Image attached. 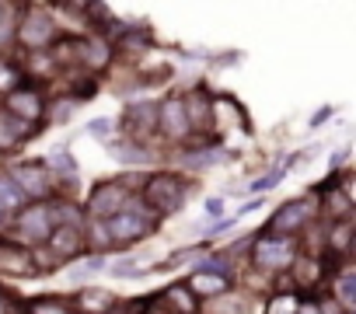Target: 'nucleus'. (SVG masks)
Instances as JSON below:
<instances>
[{"instance_id":"nucleus-1","label":"nucleus","mask_w":356,"mask_h":314,"mask_svg":"<svg viewBox=\"0 0 356 314\" xmlns=\"http://www.w3.org/2000/svg\"><path fill=\"white\" fill-rule=\"evenodd\" d=\"M136 196L157 220H164V217H175L186 210V203L196 196V185H189V179L178 175L175 168H154L147 172Z\"/></svg>"},{"instance_id":"nucleus-2","label":"nucleus","mask_w":356,"mask_h":314,"mask_svg":"<svg viewBox=\"0 0 356 314\" xmlns=\"http://www.w3.org/2000/svg\"><path fill=\"white\" fill-rule=\"evenodd\" d=\"M60 25L49 4H22L18 11V25H15V46L11 53L18 56H32V53H46L56 39H60Z\"/></svg>"},{"instance_id":"nucleus-3","label":"nucleus","mask_w":356,"mask_h":314,"mask_svg":"<svg viewBox=\"0 0 356 314\" xmlns=\"http://www.w3.org/2000/svg\"><path fill=\"white\" fill-rule=\"evenodd\" d=\"M300 255L297 241L290 238H273V234H252V245H248V255H245V265L266 279H276L283 272H290L293 258Z\"/></svg>"},{"instance_id":"nucleus-4","label":"nucleus","mask_w":356,"mask_h":314,"mask_svg":"<svg viewBox=\"0 0 356 314\" xmlns=\"http://www.w3.org/2000/svg\"><path fill=\"white\" fill-rule=\"evenodd\" d=\"M108 224V234H112V245H115V251H122V248H133V245H140V241H147V238H154L157 231H161V220L140 203V196H133L112 220H105Z\"/></svg>"},{"instance_id":"nucleus-5","label":"nucleus","mask_w":356,"mask_h":314,"mask_svg":"<svg viewBox=\"0 0 356 314\" xmlns=\"http://www.w3.org/2000/svg\"><path fill=\"white\" fill-rule=\"evenodd\" d=\"M314 220H318V196L307 192V196H297V199L280 203V206L269 213V220L262 224L259 234H273V238H290V241H297Z\"/></svg>"},{"instance_id":"nucleus-6","label":"nucleus","mask_w":356,"mask_h":314,"mask_svg":"<svg viewBox=\"0 0 356 314\" xmlns=\"http://www.w3.org/2000/svg\"><path fill=\"white\" fill-rule=\"evenodd\" d=\"M0 172L15 182V189H18L29 203H49V199L56 196L53 179H49V172L42 168L39 157H8V161H0Z\"/></svg>"},{"instance_id":"nucleus-7","label":"nucleus","mask_w":356,"mask_h":314,"mask_svg":"<svg viewBox=\"0 0 356 314\" xmlns=\"http://www.w3.org/2000/svg\"><path fill=\"white\" fill-rule=\"evenodd\" d=\"M53 227H56L53 203H25V206L11 217L4 238H11V241H18V245H25V248H35V245H46V238H49Z\"/></svg>"},{"instance_id":"nucleus-8","label":"nucleus","mask_w":356,"mask_h":314,"mask_svg":"<svg viewBox=\"0 0 356 314\" xmlns=\"http://www.w3.org/2000/svg\"><path fill=\"white\" fill-rule=\"evenodd\" d=\"M115 129L129 143L154 147L157 143V101H150V98H129L126 108H122V115L115 119Z\"/></svg>"},{"instance_id":"nucleus-9","label":"nucleus","mask_w":356,"mask_h":314,"mask_svg":"<svg viewBox=\"0 0 356 314\" xmlns=\"http://www.w3.org/2000/svg\"><path fill=\"white\" fill-rule=\"evenodd\" d=\"M46 105H49V91L46 88H39V84H22V88H15L11 94H4L0 98V108H4L8 115H15L18 122H25L29 129H42L46 126Z\"/></svg>"},{"instance_id":"nucleus-10","label":"nucleus","mask_w":356,"mask_h":314,"mask_svg":"<svg viewBox=\"0 0 356 314\" xmlns=\"http://www.w3.org/2000/svg\"><path fill=\"white\" fill-rule=\"evenodd\" d=\"M227 157H234V154L227 147H220V140H207V136H189L182 147H175V165L189 175H203V172L217 168L220 161H227Z\"/></svg>"},{"instance_id":"nucleus-11","label":"nucleus","mask_w":356,"mask_h":314,"mask_svg":"<svg viewBox=\"0 0 356 314\" xmlns=\"http://www.w3.org/2000/svg\"><path fill=\"white\" fill-rule=\"evenodd\" d=\"M129 199H133V192L119 179H98L91 185L88 199L81 203V210H84V220H112Z\"/></svg>"},{"instance_id":"nucleus-12","label":"nucleus","mask_w":356,"mask_h":314,"mask_svg":"<svg viewBox=\"0 0 356 314\" xmlns=\"http://www.w3.org/2000/svg\"><path fill=\"white\" fill-rule=\"evenodd\" d=\"M189 140V122H186V108H182V94L171 91L164 98H157V143L164 147H182Z\"/></svg>"},{"instance_id":"nucleus-13","label":"nucleus","mask_w":356,"mask_h":314,"mask_svg":"<svg viewBox=\"0 0 356 314\" xmlns=\"http://www.w3.org/2000/svg\"><path fill=\"white\" fill-rule=\"evenodd\" d=\"M182 94V108H186V122H189V136H207V140H217L213 136V91L200 81Z\"/></svg>"},{"instance_id":"nucleus-14","label":"nucleus","mask_w":356,"mask_h":314,"mask_svg":"<svg viewBox=\"0 0 356 314\" xmlns=\"http://www.w3.org/2000/svg\"><path fill=\"white\" fill-rule=\"evenodd\" d=\"M115 67V49L112 42L91 35V32H81L74 35V70H84L91 77H102L105 70Z\"/></svg>"},{"instance_id":"nucleus-15","label":"nucleus","mask_w":356,"mask_h":314,"mask_svg":"<svg viewBox=\"0 0 356 314\" xmlns=\"http://www.w3.org/2000/svg\"><path fill=\"white\" fill-rule=\"evenodd\" d=\"M46 251L49 258L63 269V265H74L77 258L88 255V245H84V224H56L46 238Z\"/></svg>"},{"instance_id":"nucleus-16","label":"nucleus","mask_w":356,"mask_h":314,"mask_svg":"<svg viewBox=\"0 0 356 314\" xmlns=\"http://www.w3.org/2000/svg\"><path fill=\"white\" fill-rule=\"evenodd\" d=\"M332 265L335 262H328L325 255H297L293 258V265H290V283H293V290L297 293H321L325 290V279H328V272H332Z\"/></svg>"},{"instance_id":"nucleus-17","label":"nucleus","mask_w":356,"mask_h":314,"mask_svg":"<svg viewBox=\"0 0 356 314\" xmlns=\"http://www.w3.org/2000/svg\"><path fill=\"white\" fill-rule=\"evenodd\" d=\"M154 46H157V42H154V32H150L147 22H126L122 35L112 42V49H115V63H140Z\"/></svg>"},{"instance_id":"nucleus-18","label":"nucleus","mask_w":356,"mask_h":314,"mask_svg":"<svg viewBox=\"0 0 356 314\" xmlns=\"http://www.w3.org/2000/svg\"><path fill=\"white\" fill-rule=\"evenodd\" d=\"M325 293L335 297L349 314L356 311V265L353 262H335L328 279H325Z\"/></svg>"},{"instance_id":"nucleus-19","label":"nucleus","mask_w":356,"mask_h":314,"mask_svg":"<svg viewBox=\"0 0 356 314\" xmlns=\"http://www.w3.org/2000/svg\"><path fill=\"white\" fill-rule=\"evenodd\" d=\"M186 290L200 300V304H207V300H217V297H224L227 290H234L238 283L234 279H227V276H217V272H203V269H193V272H186Z\"/></svg>"},{"instance_id":"nucleus-20","label":"nucleus","mask_w":356,"mask_h":314,"mask_svg":"<svg viewBox=\"0 0 356 314\" xmlns=\"http://www.w3.org/2000/svg\"><path fill=\"white\" fill-rule=\"evenodd\" d=\"M70 304H74V314H108V311L119 304V297H115L112 290H105V286L84 283V286L70 297Z\"/></svg>"},{"instance_id":"nucleus-21","label":"nucleus","mask_w":356,"mask_h":314,"mask_svg":"<svg viewBox=\"0 0 356 314\" xmlns=\"http://www.w3.org/2000/svg\"><path fill=\"white\" fill-rule=\"evenodd\" d=\"M105 150L112 154V161H119L122 168H136V172H143L147 165L157 161L154 147H140V143H129V140H122V136H112V140L105 143Z\"/></svg>"},{"instance_id":"nucleus-22","label":"nucleus","mask_w":356,"mask_h":314,"mask_svg":"<svg viewBox=\"0 0 356 314\" xmlns=\"http://www.w3.org/2000/svg\"><path fill=\"white\" fill-rule=\"evenodd\" d=\"M39 133L29 129L25 122H18L15 115H8L4 108H0V157H15L25 143H32Z\"/></svg>"},{"instance_id":"nucleus-23","label":"nucleus","mask_w":356,"mask_h":314,"mask_svg":"<svg viewBox=\"0 0 356 314\" xmlns=\"http://www.w3.org/2000/svg\"><path fill=\"white\" fill-rule=\"evenodd\" d=\"M157 304H161V311H164V314H203V304L186 290V283H182V279L168 283V286L157 293Z\"/></svg>"},{"instance_id":"nucleus-24","label":"nucleus","mask_w":356,"mask_h":314,"mask_svg":"<svg viewBox=\"0 0 356 314\" xmlns=\"http://www.w3.org/2000/svg\"><path fill=\"white\" fill-rule=\"evenodd\" d=\"M22 314H74L67 293H35L22 300Z\"/></svg>"},{"instance_id":"nucleus-25","label":"nucleus","mask_w":356,"mask_h":314,"mask_svg":"<svg viewBox=\"0 0 356 314\" xmlns=\"http://www.w3.org/2000/svg\"><path fill=\"white\" fill-rule=\"evenodd\" d=\"M25 84V74H22V63L15 53H0V98L11 94L15 88Z\"/></svg>"},{"instance_id":"nucleus-26","label":"nucleus","mask_w":356,"mask_h":314,"mask_svg":"<svg viewBox=\"0 0 356 314\" xmlns=\"http://www.w3.org/2000/svg\"><path fill=\"white\" fill-rule=\"evenodd\" d=\"M18 11H22V4H11V0H0V53H11V46H15Z\"/></svg>"},{"instance_id":"nucleus-27","label":"nucleus","mask_w":356,"mask_h":314,"mask_svg":"<svg viewBox=\"0 0 356 314\" xmlns=\"http://www.w3.org/2000/svg\"><path fill=\"white\" fill-rule=\"evenodd\" d=\"M77 108H81V105H77L74 98H67V94H49L46 122H49V126H67V122H70V115H74Z\"/></svg>"},{"instance_id":"nucleus-28","label":"nucleus","mask_w":356,"mask_h":314,"mask_svg":"<svg viewBox=\"0 0 356 314\" xmlns=\"http://www.w3.org/2000/svg\"><path fill=\"white\" fill-rule=\"evenodd\" d=\"M133 77H136V88H140V91H150V88L171 84V81H175V67H154V70H140V74H133Z\"/></svg>"},{"instance_id":"nucleus-29","label":"nucleus","mask_w":356,"mask_h":314,"mask_svg":"<svg viewBox=\"0 0 356 314\" xmlns=\"http://www.w3.org/2000/svg\"><path fill=\"white\" fill-rule=\"evenodd\" d=\"M102 269H108V258L105 255H84V258H77L74 262V269H70V279L77 283H84L88 276H95V272H102Z\"/></svg>"},{"instance_id":"nucleus-30","label":"nucleus","mask_w":356,"mask_h":314,"mask_svg":"<svg viewBox=\"0 0 356 314\" xmlns=\"http://www.w3.org/2000/svg\"><path fill=\"white\" fill-rule=\"evenodd\" d=\"M84 133H88L91 140H98V143H108V140L115 136V119H108V115L88 119V122H84Z\"/></svg>"},{"instance_id":"nucleus-31","label":"nucleus","mask_w":356,"mask_h":314,"mask_svg":"<svg viewBox=\"0 0 356 314\" xmlns=\"http://www.w3.org/2000/svg\"><path fill=\"white\" fill-rule=\"evenodd\" d=\"M297 297L300 293H269L266 307L259 314H293L297 311Z\"/></svg>"},{"instance_id":"nucleus-32","label":"nucleus","mask_w":356,"mask_h":314,"mask_svg":"<svg viewBox=\"0 0 356 314\" xmlns=\"http://www.w3.org/2000/svg\"><path fill=\"white\" fill-rule=\"evenodd\" d=\"M283 179H286V172H283V165H276V168H269L266 175H259V179H255V182L248 185V192H252V196H262V192L276 189V185H280Z\"/></svg>"},{"instance_id":"nucleus-33","label":"nucleus","mask_w":356,"mask_h":314,"mask_svg":"<svg viewBox=\"0 0 356 314\" xmlns=\"http://www.w3.org/2000/svg\"><path fill=\"white\" fill-rule=\"evenodd\" d=\"M314 154H321V147L318 143H311V147H304V150H293L286 161H283V172H293V168H307L311 161H314Z\"/></svg>"},{"instance_id":"nucleus-34","label":"nucleus","mask_w":356,"mask_h":314,"mask_svg":"<svg viewBox=\"0 0 356 314\" xmlns=\"http://www.w3.org/2000/svg\"><path fill=\"white\" fill-rule=\"evenodd\" d=\"M314 304H318V314H349V311H346L335 297H328L325 290H321V293H314Z\"/></svg>"},{"instance_id":"nucleus-35","label":"nucleus","mask_w":356,"mask_h":314,"mask_svg":"<svg viewBox=\"0 0 356 314\" xmlns=\"http://www.w3.org/2000/svg\"><path fill=\"white\" fill-rule=\"evenodd\" d=\"M22 307V297H15L8 286H0V314H15Z\"/></svg>"},{"instance_id":"nucleus-36","label":"nucleus","mask_w":356,"mask_h":314,"mask_svg":"<svg viewBox=\"0 0 356 314\" xmlns=\"http://www.w3.org/2000/svg\"><path fill=\"white\" fill-rule=\"evenodd\" d=\"M203 206H207V220H210V224L224 217V196H207Z\"/></svg>"},{"instance_id":"nucleus-37","label":"nucleus","mask_w":356,"mask_h":314,"mask_svg":"<svg viewBox=\"0 0 356 314\" xmlns=\"http://www.w3.org/2000/svg\"><path fill=\"white\" fill-rule=\"evenodd\" d=\"M332 115H335V108H332V105H321V108H318V112L311 115V122H307V129H321V126H325V122H328Z\"/></svg>"},{"instance_id":"nucleus-38","label":"nucleus","mask_w":356,"mask_h":314,"mask_svg":"<svg viewBox=\"0 0 356 314\" xmlns=\"http://www.w3.org/2000/svg\"><path fill=\"white\" fill-rule=\"evenodd\" d=\"M293 314H318L314 293H300V297H297V311H293Z\"/></svg>"},{"instance_id":"nucleus-39","label":"nucleus","mask_w":356,"mask_h":314,"mask_svg":"<svg viewBox=\"0 0 356 314\" xmlns=\"http://www.w3.org/2000/svg\"><path fill=\"white\" fill-rule=\"evenodd\" d=\"M259 206H262V196H255V199H248V203H241V210H238L234 217L241 220V217H248V213H252V210H259Z\"/></svg>"},{"instance_id":"nucleus-40","label":"nucleus","mask_w":356,"mask_h":314,"mask_svg":"<svg viewBox=\"0 0 356 314\" xmlns=\"http://www.w3.org/2000/svg\"><path fill=\"white\" fill-rule=\"evenodd\" d=\"M8 224H11V213L0 206V238H4V231H8Z\"/></svg>"},{"instance_id":"nucleus-41","label":"nucleus","mask_w":356,"mask_h":314,"mask_svg":"<svg viewBox=\"0 0 356 314\" xmlns=\"http://www.w3.org/2000/svg\"><path fill=\"white\" fill-rule=\"evenodd\" d=\"M143 314H164V311H161V304H157V293H150V307H147Z\"/></svg>"}]
</instances>
